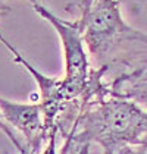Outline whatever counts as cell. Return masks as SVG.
Returning <instances> with one entry per match:
<instances>
[{
	"label": "cell",
	"mask_w": 147,
	"mask_h": 154,
	"mask_svg": "<svg viewBox=\"0 0 147 154\" xmlns=\"http://www.w3.org/2000/svg\"><path fill=\"white\" fill-rule=\"evenodd\" d=\"M78 24L90 53L100 63L110 59L122 46L147 47V34L124 21L119 0H94L90 12Z\"/></svg>",
	"instance_id": "6da1fadb"
},
{
	"label": "cell",
	"mask_w": 147,
	"mask_h": 154,
	"mask_svg": "<svg viewBox=\"0 0 147 154\" xmlns=\"http://www.w3.org/2000/svg\"><path fill=\"white\" fill-rule=\"evenodd\" d=\"M78 122H83L87 134H91L105 144L119 140H134V137L147 131V115L135 104L122 100H102L97 109L81 104Z\"/></svg>",
	"instance_id": "7a4b0ae2"
},
{
	"label": "cell",
	"mask_w": 147,
	"mask_h": 154,
	"mask_svg": "<svg viewBox=\"0 0 147 154\" xmlns=\"http://www.w3.org/2000/svg\"><path fill=\"white\" fill-rule=\"evenodd\" d=\"M33 8L36 13H38L55 28V31L61 38L63 54H65V68H66L63 81L74 100H81V97L86 93L90 75H91L88 71V56L84 47L86 41H84L81 26L77 19L74 22H69L58 18L40 2L34 3Z\"/></svg>",
	"instance_id": "3957f363"
},
{
	"label": "cell",
	"mask_w": 147,
	"mask_h": 154,
	"mask_svg": "<svg viewBox=\"0 0 147 154\" xmlns=\"http://www.w3.org/2000/svg\"><path fill=\"white\" fill-rule=\"evenodd\" d=\"M0 115L9 125L22 132L33 154L47 134L40 103H16L0 97Z\"/></svg>",
	"instance_id": "277c9868"
},
{
	"label": "cell",
	"mask_w": 147,
	"mask_h": 154,
	"mask_svg": "<svg viewBox=\"0 0 147 154\" xmlns=\"http://www.w3.org/2000/svg\"><path fill=\"white\" fill-rule=\"evenodd\" d=\"M93 3H94V0H78V3L66 6V12L75 15L77 16V21H83L87 16V13L90 12Z\"/></svg>",
	"instance_id": "5b68a950"
},
{
	"label": "cell",
	"mask_w": 147,
	"mask_h": 154,
	"mask_svg": "<svg viewBox=\"0 0 147 154\" xmlns=\"http://www.w3.org/2000/svg\"><path fill=\"white\" fill-rule=\"evenodd\" d=\"M56 129H58V128H55V129L50 131V144H49V147L46 148L44 154H56V147H55V141H56Z\"/></svg>",
	"instance_id": "8992f818"
},
{
	"label": "cell",
	"mask_w": 147,
	"mask_h": 154,
	"mask_svg": "<svg viewBox=\"0 0 147 154\" xmlns=\"http://www.w3.org/2000/svg\"><path fill=\"white\" fill-rule=\"evenodd\" d=\"M0 128H2V129L5 131V132H6V134H8V135H9L11 138H12V141L15 142L16 145H18V148H19V150H22V148H21V145L18 144V141H16V140H15V138H13V137H12V134H11V131H9V129H8V128H6V126H5V125H3V123H2V115H0Z\"/></svg>",
	"instance_id": "52a82bcc"
},
{
	"label": "cell",
	"mask_w": 147,
	"mask_h": 154,
	"mask_svg": "<svg viewBox=\"0 0 147 154\" xmlns=\"http://www.w3.org/2000/svg\"><path fill=\"white\" fill-rule=\"evenodd\" d=\"M28 2H31V3H33V5H34V3H38V2H40V0H28Z\"/></svg>",
	"instance_id": "ba28073f"
}]
</instances>
